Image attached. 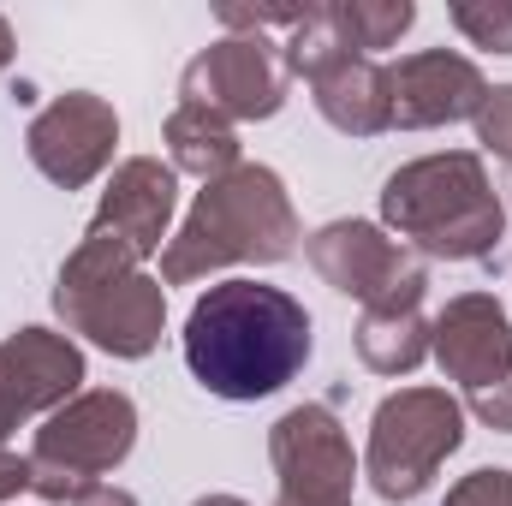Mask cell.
<instances>
[{
  "instance_id": "6da1fadb",
  "label": "cell",
  "mask_w": 512,
  "mask_h": 506,
  "mask_svg": "<svg viewBox=\"0 0 512 506\" xmlns=\"http://www.w3.org/2000/svg\"><path fill=\"white\" fill-rule=\"evenodd\" d=\"M310 310L268 280H221L185 316V364L215 399H268L310 364Z\"/></svg>"
},
{
  "instance_id": "7a4b0ae2",
  "label": "cell",
  "mask_w": 512,
  "mask_h": 506,
  "mask_svg": "<svg viewBox=\"0 0 512 506\" xmlns=\"http://www.w3.org/2000/svg\"><path fill=\"white\" fill-rule=\"evenodd\" d=\"M298 251V209L274 167L239 161L233 173L209 179L185 215V227L161 251V286H191L233 262H286Z\"/></svg>"
},
{
  "instance_id": "3957f363",
  "label": "cell",
  "mask_w": 512,
  "mask_h": 506,
  "mask_svg": "<svg viewBox=\"0 0 512 506\" xmlns=\"http://www.w3.org/2000/svg\"><path fill=\"white\" fill-rule=\"evenodd\" d=\"M382 221L399 233V245H411L417 256H441V262H483L507 239V209L477 149L423 155L387 173Z\"/></svg>"
},
{
  "instance_id": "277c9868",
  "label": "cell",
  "mask_w": 512,
  "mask_h": 506,
  "mask_svg": "<svg viewBox=\"0 0 512 506\" xmlns=\"http://www.w3.org/2000/svg\"><path fill=\"white\" fill-rule=\"evenodd\" d=\"M54 310L90 346L114 358H149L167 328V286L161 274H143V262L120 239L84 233L54 280Z\"/></svg>"
},
{
  "instance_id": "5b68a950",
  "label": "cell",
  "mask_w": 512,
  "mask_h": 506,
  "mask_svg": "<svg viewBox=\"0 0 512 506\" xmlns=\"http://www.w3.org/2000/svg\"><path fill=\"white\" fill-rule=\"evenodd\" d=\"M137 447V405L120 387H84L78 399H66L30 447V489L42 501H78L84 489H96V477H108L114 465H126Z\"/></svg>"
},
{
  "instance_id": "8992f818",
  "label": "cell",
  "mask_w": 512,
  "mask_h": 506,
  "mask_svg": "<svg viewBox=\"0 0 512 506\" xmlns=\"http://www.w3.org/2000/svg\"><path fill=\"white\" fill-rule=\"evenodd\" d=\"M465 441V405L447 387H399L376 405L364 477L382 501H417Z\"/></svg>"
},
{
  "instance_id": "52a82bcc",
  "label": "cell",
  "mask_w": 512,
  "mask_h": 506,
  "mask_svg": "<svg viewBox=\"0 0 512 506\" xmlns=\"http://www.w3.org/2000/svg\"><path fill=\"white\" fill-rule=\"evenodd\" d=\"M304 251H310V268L334 292L358 298L364 310H417L429 292L423 256L399 239H387L370 221H328L322 233H310Z\"/></svg>"
},
{
  "instance_id": "ba28073f",
  "label": "cell",
  "mask_w": 512,
  "mask_h": 506,
  "mask_svg": "<svg viewBox=\"0 0 512 506\" xmlns=\"http://www.w3.org/2000/svg\"><path fill=\"white\" fill-rule=\"evenodd\" d=\"M286 78L292 72L280 60V42H268V36H221L185 66L179 102L209 108L227 126L233 120H274L280 102H286Z\"/></svg>"
},
{
  "instance_id": "9c48e42d",
  "label": "cell",
  "mask_w": 512,
  "mask_h": 506,
  "mask_svg": "<svg viewBox=\"0 0 512 506\" xmlns=\"http://www.w3.org/2000/svg\"><path fill=\"white\" fill-rule=\"evenodd\" d=\"M268 459H274V477H280V501L352 506L358 459H352L346 423L328 405H292L268 429Z\"/></svg>"
},
{
  "instance_id": "30bf717a",
  "label": "cell",
  "mask_w": 512,
  "mask_h": 506,
  "mask_svg": "<svg viewBox=\"0 0 512 506\" xmlns=\"http://www.w3.org/2000/svg\"><path fill=\"white\" fill-rule=\"evenodd\" d=\"M84 393V352L72 334L18 328L0 340V447L30 417H54L66 399Z\"/></svg>"
},
{
  "instance_id": "8fae6325",
  "label": "cell",
  "mask_w": 512,
  "mask_h": 506,
  "mask_svg": "<svg viewBox=\"0 0 512 506\" xmlns=\"http://www.w3.org/2000/svg\"><path fill=\"white\" fill-rule=\"evenodd\" d=\"M114 143H120V114H114L108 96H90V90L54 96L24 131V149H30L36 173L54 179L60 191H84L114 161Z\"/></svg>"
},
{
  "instance_id": "7c38bea8",
  "label": "cell",
  "mask_w": 512,
  "mask_h": 506,
  "mask_svg": "<svg viewBox=\"0 0 512 506\" xmlns=\"http://www.w3.org/2000/svg\"><path fill=\"white\" fill-rule=\"evenodd\" d=\"M387 90H393V126L399 131L459 126V120H477V108L489 102V78L477 72V60H465L453 48L405 54L399 66H387Z\"/></svg>"
},
{
  "instance_id": "4fadbf2b",
  "label": "cell",
  "mask_w": 512,
  "mask_h": 506,
  "mask_svg": "<svg viewBox=\"0 0 512 506\" xmlns=\"http://www.w3.org/2000/svg\"><path fill=\"white\" fill-rule=\"evenodd\" d=\"M429 358L459 381V387H489L512 376V322L495 292H459L447 310L429 322Z\"/></svg>"
},
{
  "instance_id": "5bb4252c",
  "label": "cell",
  "mask_w": 512,
  "mask_h": 506,
  "mask_svg": "<svg viewBox=\"0 0 512 506\" xmlns=\"http://www.w3.org/2000/svg\"><path fill=\"white\" fill-rule=\"evenodd\" d=\"M173 203H179V173L161 167L155 155H131V161L114 167L90 233H108V239H120L137 262H149V256H161V245H167Z\"/></svg>"
},
{
  "instance_id": "9a60e30c",
  "label": "cell",
  "mask_w": 512,
  "mask_h": 506,
  "mask_svg": "<svg viewBox=\"0 0 512 506\" xmlns=\"http://www.w3.org/2000/svg\"><path fill=\"white\" fill-rule=\"evenodd\" d=\"M316 108L322 120L346 137H376L393 126V90H387V66L370 54H346L340 66H328L316 84Z\"/></svg>"
},
{
  "instance_id": "2e32d148",
  "label": "cell",
  "mask_w": 512,
  "mask_h": 506,
  "mask_svg": "<svg viewBox=\"0 0 512 506\" xmlns=\"http://www.w3.org/2000/svg\"><path fill=\"white\" fill-rule=\"evenodd\" d=\"M167 149H173V173H197L203 185L239 167V131L191 102H179L167 114Z\"/></svg>"
},
{
  "instance_id": "e0dca14e",
  "label": "cell",
  "mask_w": 512,
  "mask_h": 506,
  "mask_svg": "<svg viewBox=\"0 0 512 506\" xmlns=\"http://www.w3.org/2000/svg\"><path fill=\"white\" fill-rule=\"evenodd\" d=\"M358 358L376 376H411L429 358V322H423V310H364V322H358Z\"/></svg>"
},
{
  "instance_id": "ac0fdd59",
  "label": "cell",
  "mask_w": 512,
  "mask_h": 506,
  "mask_svg": "<svg viewBox=\"0 0 512 506\" xmlns=\"http://www.w3.org/2000/svg\"><path fill=\"white\" fill-rule=\"evenodd\" d=\"M352 54V42L340 36V24H334V12L328 6H310L292 30H286V42H280V60H286V72L292 78H304V84H316L328 66H340Z\"/></svg>"
},
{
  "instance_id": "d6986e66",
  "label": "cell",
  "mask_w": 512,
  "mask_h": 506,
  "mask_svg": "<svg viewBox=\"0 0 512 506\" xmlns=\"http://www.w3.org/2000/svg\"><path fill=\"white\" fill-rule=\"evenodd\" d=\"M328 12H334L340 36L352 42V54H370V60H376V48H393L417 24L411 0H334Z\"/></svg>"
},
{
  "instance_id": "ffe728a7",
  "label": "cell",
  "mask_w": 512,
  "mask_h": 506,
  "mask_svg": "<svg viewBox=\"0 0 512 506\" xmlns=\"http://www.w3.org/2000/svg\"><path fill=\"white\" fill-rule=\"evenodd\" d=\"M453 24L489 48V54H512V6H453Z\"/></svg>"
},
{
  "instance_id": "44dd1931",
  "label": "cell",
  "mask_w": 512,
  "mask_h": 506,
  "mask_svg": "<svg viewBox=\"0 0 512 506\" xmlns=\"http://www.w3.org/2000/svg\"><path fill=\"white\" fill-rule=\"evenodd\" d=\"M477 143L495 155V161H512V84H501V90H489V102L477 108Z\"/></svg>"
},
{
  "instance_id": "7402d4cb",
  "label": "cell",
  "mask_w": 512,
  "mask_h": 506,
  "mask_svg": "<svg viewBox=\"0 0 512 506\" xmlns=\"http://www.w3.org/2000/svg\"><path fill=\"white\" fill-rule=\"evenodd\" d=\"M441 506H512V471L483 465V471L459 477V483L447 489V501H441Z\"/></svg>"
},
{
  "instance_id": "603a6c76",
  "label": "cell",
  "mask_w": 512,
  "mask_h": 506,
  "mask_svg": "<svg viewBox=\"0 0 512 506\" xmlns=\"http://www.w3.org/2000/svg\"><path fill=\"white\" fill-rule=\"evenodd\" d=\"M471 411H477V423H489V429L512 435V376L477 387V393H471Z\"/></svg>"
},
{
  "instance_id": "cb8c5ba5",
  "label": "cell",
  "mask_w": 512,
  "mask_h": 506,
  "mask_svg": "<svg viewBox=\"0 0 512 506\" xmlns=\"http://www.w3.org/2000/svg\"><path fill=\"white\" fill-rule=\"evenodd\" d=\"M30 489V453H12V447H0V506L18 501Z\"/></svg>"
},
{
  "instance_id": "d4e9b609",
  "label": "cell",
  "mask_w": 512,
  "mask_h": 506,
  "mask_svg": "<svg viewBox=\"0 0 512 506\" xmlns=\"http://www.w3.org/2000/svg\"><path fill=\"white\" fill-rule=\"evenodd\" d=\"M72 506H137V495L131 489H114V483H96V489H84Z\"/></svg>"
},
{
  "instance_id": "484cf974",
  "label": "cell",
  "mask_w": 512,
  "mask_h": 506,
  "mask_svg": "<svg viewBox=\"0 0 512 506\" xmlns=\"http://www.w3.org/2000/svg\"><path fill=\"white\" fill-rule=\"evenodd\" d=\"M6 66H12V24L0 18V72H6Z\"/></svg>"
},
{
  "instance_id": "4316f807",
  "label": "cell",
  "mask_w": 512,
  "mask_h": 506,
  "mask_svg": "<svg viewBox=\"0 0 512 506\" xmlns=\"http://www.w3.org/2000/svg\"><path fill=\"white\" fill-rule=\"evenodd\" d=\"M191 506H251V501H239V495H203V501H191Z\"/></svg>"
},
{
  "instance_id": "83f0119b",
  "label": "cell",
  "mask_w": 512,
  "mask_h": 506,
  "mask_svg": "<svg viewBox=\"0 0 512 506\" xmlns=\"http://www.w3.org/2000/svg\"><path fill=\"white\" fill-rule=\"evenodd\" d=\"M274 506H304V501H274Z\"/></svg>"
}]
</instances>
